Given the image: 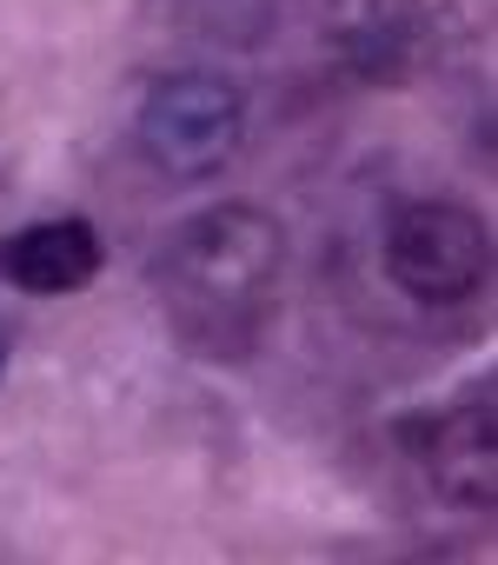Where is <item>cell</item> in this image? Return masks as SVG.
Here are the masks:
<instances>
[{
	"label": "cell",
	"instance_id": "1",
	"mask_svg": "<svg viewBox=\"0 0 498 565\" xmlns=\"http://www.w3.org/2000/svg\"><path fill=\"white\" fill-rule=\"evenodd\" d=\"M280 273H286V226L246 200H213L186 213L153 253L160 300L199 347L253 340L280 294Z\"/></svg>",
	"mask_w": 498,
	"mask_h": 565
},
{
	"label": "cell",
	"instance_id": "2",
	"mask_svg": "<svg viewBox=\"0 0 498 565\" xmlns=\"http://www.w3.org/2000/svg\"><path fill=\"white\" fill-rule=\"evenodd\" d=\"M133 134H140V153L166 180H213L232 167V153L246 140V94L213 67L160 74L140 100Z\"/></svg>",
	"mask_w": 498,
	"mask_h": 565
},
{
	"label": "cell",
	"instance_id": "3",
	"mask_svg": "<svg viewBox=\"0 0 498 565\" xmlns=\"http://www.w3.org/2000/svg\"><path fill=\"white\" fill-rule=\"evenodd\" d=\"M386 273L419 307H465L491 279V226L458 200H405L386 220Z\"/></svg>",
	"mask_w": 498,
	"mask_h": 565
},
{
	"label": "cell",
	"instance_id": "4",
	"mask_svg": "<svg viewBox=\"0 0 498 565\" xmlns=\"http://www.w3.org/2000/svg\"><path fill=\"white\" fill-rule=\"evenodd\" d=\"M412 439V459L425 466V479L465 505V512H491L498 499V439H491V380H472L458 399H445L439 413L412 419L405 426Z\"/></svg>",
	"mask_w": 498,
	"mask_h": 565
},
{
	"label": "cell",
	"instance_id": "5",
	"mask_svg": "<svg viewBox=\"0 0 498 565\" xmlns=\"http://www.w3.org/2000/svg\"><path fill=\"white\" fill-rule=\"evenodd\" d=\"M100 273V233L87 220H34V226H14L0 239V279L21 294H41V300H61V294H80L87 279Z\"/></svg>",
	"mask_w": 498,
	"mask_h": 565
},
{
	"label": "cell",
	"instance_id": "6",
	"mask_svg": "<svg viewBox=\"0 0 498 565\" xmlns=\"http://www.w3.org/2000/svg\"><path fill=\"white\" fill-rule=\"evenodd\" d=\"M0 373H8V333H0Z\"/></svg>",
	"mask_w": 498,
	"mask_h": 565
}]
</instances>
